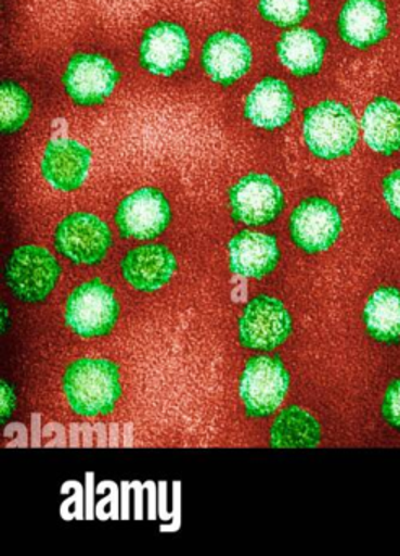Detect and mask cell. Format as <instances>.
<instances>
[{
  "instance_id": "cell-1",
  "label": "cell",
  "mask_w": 400,
  "mask_h": 556,
  "mask_svg": "<svg viewBox=\"0 0 400 556\" xmlns=\"http://www.w3.org/2000/svg\"><path fill=\"white\" fill-rule=\"evenodd\" d=\"M361 128L353 110L337 100H322L302 113L306 149L319 161L348 157L360 141Z\"/></svg>"
},
{
  "instance_id": "cell-2",
  "label": "cell",
  "mask_w": 400,
  "mask_h": 556,
  "mask_svg": "<svg viewBox=\"0 0 400 556\" xmlns=\"http://www.w3.org/2000/svg\"><path fill=\"white\" fill-rule=\"evenodd\" d=\"M62 387L72 412L87 418L111 415L122 395L119 366L107 359L75 361L65 369Z\"/></svg>"
},
{
  "instance_id": "cell-3",
  "label": "cell",
  "mask_w": 400,
  "mask_h": 556,
  "mask_svg": "<svg viewBox=\"0 0 400 556\" xmlns=\"http://www.w3.org/2000/svg\"><path fill=\"white\" fill-rule=\"evenodd\" d=\"M62 90L77 109H96L113 97L120 71L113 60L94 51L75 53L65 64Z\"/></svg>"
},
{
  "instance_id": "cell-4",
  "label": "cell",
  "mask_w": 400,
  "mask_h": 556,
  "mask_svg": "<svg viewBox=\"0 0 400 556\" xmlns=\"http://www.w3.org/2000/svg\"><path fill=\"white\" fill-rule=\"evenodd\" d=\"M3 278L13 298L25 304H38L57 286L61 265L44 247L22 245L10 253Z\"/></svg>"
},
{
  "instance_id": "cell-5",
  "label": "cell",
  "mask_w": 400,
  "mask_h": 556,
  "mask_svg": "<svg viewBox=\"0 0 400 556\" xmlns=\"http://www.w3.org/2000/svg\"><path fill=\"white\" fill-rule=\"evenodd\" d=\"M120 307L111 286L91 279L77 286L68 295L64 318L67 327L81 338H100L111 333Z\"/></svg>"
},
{
  "instance_id": "cell-6",
  "label": "cell",
  "mask_w": 400,
  "mask_h": 556,
  "mask_svg": "<svg viewBox=\"0 0 400 556\" xmlns=\"http://www.w3.org/2000/svg\"><path fill=\"white\" fill-rule=\"evenodd\" d=\"M191 54V37L176 22H156L140 37L139 64L150 76L165 79L178 76L188 67Z\"/></svg>"
},
{
  "instance_id": "cell-7",
  "label": "cell",
  "mask_w": 400,
  "mask_h": 556,
  "mask_svg": "<svg viewBox=\"0 0 400 556\" xmlns=\"http://www.w3.org/2000/svg\"><path fill=\"white\" fill-rule=\"evenodd\" d=\"M289 389V374L280 357L254 356L244 366L240 395L253 418L273 415Z\"/></svg>"
},
{
  "instance_id": "cell-8",
  "label": "cell",
  "mask_w": 400,
  "mask_h": 556,
  "mask_svg": "<svg viewBox=\"0 0 400 556\" xmlns=\"http://www.w3.org/2000/svg\"><path fill=\"white\" fill-rule=\"evenodd\" d=\"M113 245V233L100 217L75 213L55 227L54 247L59 255L75 265H96Z\"/></svg>"
},
{
  "instance_id": "cell-9",
  "label": "cell",
  "mask_w": 400,
  "mask_h": 556,
  "mask_svg": "<svg viewBox=\"0 0 400 556\" xmlns=\"http://www.w3.org/2000/svg\"><path fill=\"white\" fill-rule=\"evenodd\" d=\"M293 318L280 299L257 295L247 302L237 324L240 343L246 350L272 351L288 340Z\"/></svg>"
},
{
  "instance_id": "cell-10",
  "label": "cell",
  "mask_w": 400,
  "mask_h": 556,
  "mask_svg": "<svg viewBox=\"0 0 400 556\" xmlns=\"http://www.w3.org/2000/svg\"><path fill=\"white\" fill-rule=\"evenodd\" d=\"M172 211L162 190L143 187L124 198L114 220L124 239L153 240L171 224Z\"/></svg>"
},
{
  "instance_id": "cell-11",
  "label": "cell",
  "mask_w": 400,
  "mask_h": 556,
  "mask_svg": "<svg viewBox=\"0 0 400 556\" xmlns=\"http://www.w3.org/2000/svg\"><path fill=\"white\" fill-rule=\"evenodd\" d=\"M231 216L249 227L269 226L285 207V194L267 174L244 175L230 190Z\"/></svg>"
},
{
  "instance_id": "cell-12",
  "label": "cell",
  "mask_w": 400,
  "mask_h": 556,
  "mask_svg": "<svg viewBox=\"0 0 400 556\" xmlns=\"http://www.w3.org/2000/svg\"><path fill=\"white\" fill-rule=\"evenodd\" d=\"M253 63V47L249 40L237 31H215L207 37L202 47V70L215 86H234L250 73Z\"/></svg>"
},
{
  "instance_id": "cell-13",
  "label": "cell",
  "mask_w": 400,
  "mask_h": 556,
  "mask_svg": "<svg viewBox=\"0 0 400 556\" xmlns=\"http://www.w3.org/2000/svg\"><path fill=\"white\" fill-rule=\"evenodd\" d=\"M340 211L325 198L302 200L289 216V237L302 252L321 253L331 249L341 232Z\"/></svg>"
},
{
  "instance_id": "cell-14",
  "label": "cell",
  "mask_w": 400,
  "mask_h": 556,
  "mask_svg": "<svg viewBox=\"0 0 400 556\" xmlns=\"http://www.w3.org/2000/svg\"><path fill=\"white\" fill-rule=\"evenodd\" d=\"M93 154L77 139H51L41 155V175L46 184L62 193L83 187L90 174Z\"/></svg>"
},
{
  "instance_id": "cell-15",
  "label": "cell",
  "mask_w": 400,
  "mask_h": 556,
  "mask_svg": "<svg viewBox=\"0 0 400 556\" xmlns=\"http://www.w3.org/2000/svg\"><path fill=\"white\" fill-rule=\"evenodd\" d=\"M295 110V92L285 80L275 76L260 79L243 103L244 119L263 131L285 128L292 122Z\"/></svg>"
},
{
  "instance_id": "cell-16",
  "label": "cell",
  "mask_w": 400,
  "mask_h": 556,
  "mask_svg": "<svg viewBox=\"0 0 400 556\" xmlns=\"http://www.w3.org/2000/svg\"><path fill=\"white\" fill-rule=\"evenodd\" d=\"M338 38L354 50H370L386 40L389 12L384 0H345L337 17Z\"/></svg>"
},
{
  "instance_id": "cell-17",
  "label": "cell",
  "mask_w": 400,
  "mask_h": 556,
  "mask_svg": "<svg viewBox=\"0 0 400 556\" xmlns=\"http://www.w3.org/2000/svg\"><path fill=\"white\" fill-rule=\"evenodd\" d=\"M176 268L178 263L171 250L158 243L137 247L120 262L124 279L140 292H155L168 285Z\"/></svg>"
},
{
  "instance_id": "cell-18",
  "label": "cell",
  "mask_w": 400,
  "mask_h": 556,
  "mask_svg": "<svg viewBox=\"0 0 400 556\" xmlns=\"http://www.w3.org/2000/svg\"><path fill=\"white\" fill-rule=\"evenodd\" d=\"M327 48V40L318 30L302 27L283 31L275 45L280 63L295 77L321 73Z\"/></svg>"
},
{
  "instance_id": "cell-19",
  "label": "cell",
  "mask_w": 400,
  "mask_h": 556,
  "mask_svg": "<svg viewBox=\"0 0 400 556\" xmlns=\"http://www.w3.org/2000/svg\"><path fill=\"white\" fill-rule=\"evenodd\" d=\"M230 268L243 278L262 279L279 266L280 247L269 233L244 232L231 239Z\"/></svg>"
},
{
  "instance_id": "cell-20",
  "label": "cell",
  "mask_w": 400,
  "mask_h": 556,
  "mask_svg": "<svg viewBox=\"0 0 400 556\" xmlns=\"http://www.w3.org/2000/svg\"><path fill=\"white\" fill-rule=\"evenodd\" d=\"M364 144L376 154L390 157L400 152V105L387 97L367 103L361 116Z\"/></svg>"
},
{
  "instance_id": "cell-21",
  "label": "cell",
  "mask_w": 400,
  "mask_h": 556,
  "mask_svg": "<svg viewBox=\"0 0 400 556\" xmlns=\"http://www.w3.org/2000/svg\"><path fill=\"white\" fill-rule=\"evenodd\" d=\"M321 444V425L318 419L299 408L288 406L283 409L270 428V447L311 448Z\"/></svg>"
},
{
  "instance_id": "cell-22",
  "label": "cell",
  "mask_w": 400,
  "mask_h": 556,
  "mask_svg": "<svg viewBox=\"0 0 400 556\" xmlns=\"http://www.w3.org/2000/svg\"><path fill=\"white\" fill-rule=\"evenodd\" d=\"M364 328L377 343L396 344L400 341V291L380 288L367 299L363 311Z\"/></svg>"
},
{
  "instance_id": "cell-23",
  "label": "cell",
  "mask_w": 400,
  "mask_h": 556,
  "mask_svg": "<svg viewBox=\"0 0 400 556\" xmlns=\"http://www.w3.org/2000/svg\"><path fill=\"white\" fill-rule=\"evenodd\" d=\"M33 112V99L28 90L16 80H2L0 86V129L3 136L22 131Z\"/></svg>"
},
{
  "instance_id": "cell-24",
  "label": "cell",
  "mask_w": 400,
  "mask_h": 556,
  "mask_svg": "<svg viewBox=\"0 0 400 556\" xmlns=\"http://www.w3.org/2000/svg\"><path fill=\"white\" fill-rule=\"evenodd\" d=\"M311 0H257V12L267 24L295 28L308 18Z\"/></svg>"
},
{
  "instance_id": "cell-25",
  "label": "cell",
  "mask_w": 400,
  "mask_h": 556,
  "mask_svg": "<svg viewBox=\"0 0 400 556\" xmlns=\"http://www.w3.org/2000/svg\"><path fill=\"white\" fill-rule=\"evenodd\" d=\"M380 415L390 428L400 431V380L390 383L380 405Z\"/></svg>"
},
{
  "instance_id": "cell-26",
  "label": "cell",
  "mask_w": 400,
  "mask_h": 556,
  "mask_svg": "<svg viewBox=\"0 0 400 556\" xmlns=\"http://www.w3.org/2000/svg\"><path fill=\"white\" fill-rule=\"evenodd\" d=\"M383 197L389 213L400 220V168L390 172L383 180Z\"/></svg>"
},
{
  "instance_id": "cell-27",
  "label": "cell",
  "mask_w": 400,
  "mask_h": 556,
  "mask_svg": "<svg viewBox=\"0 0 400 556\" xmlns=\"http://www.w3.org/2000/svg\"><path fill=\"white\" fill-rule=\"evenodd\" d=\"M0 395H2V403H0V406H2V416H0V418H2V422H5L7 419L12 416L13 409H15L16 406L15 392H13L12 386L5 382V380L0 383Z\"/></svg>"
}]
</instances>
